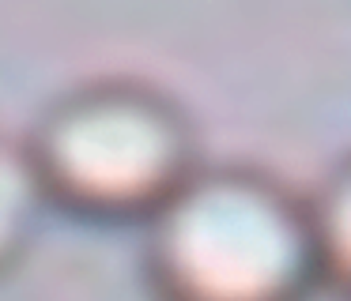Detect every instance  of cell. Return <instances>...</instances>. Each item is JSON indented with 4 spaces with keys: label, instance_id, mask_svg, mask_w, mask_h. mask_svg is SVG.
Segmentation results:
<instances>
[{
    "label": "cell",
    "instance_id": "obj_1",
    "mask_svg": "<svg viewBox=\"0 0 351 301\" xmlns=\"http://www.w3.org/2000/svg\"><path fill=\"white\" fill-rule=\"evenodd\" d=\"M144 275L155 301H310V196L261 166L200 162L144 222Z\"/></svg>",
    "mask_w": 351,
    "mask_h": 301
},
{
    "label": "cell",
    "instance_id": "obj_2",
    "mask_svg": "<svg viewBox=\"0 0 351 301\" xmlns=\"http://www.w3.org/2000/svg\"><path fill=\"white\" fill-rule=\"evenodd\" d=\"M23 147L46 207L110 226H144L200 166L189 109L140 75H95L61 90Z\"/></svg>",
    "mask_w": 351,
    "mask_h": 301
},
{
    "label": "cell",
    "instance_id": "obj_3",
    "mask_svg": "<svg viewBox=\"0 0 351 301\" xmlns=\"http://www.w3.org/2000/svg\"><path fill=\"white\" fill-rule=\"evenodd\" d=\"M46 211L27 147L0 135V278L19 267Z\"/></svg>",
    "mask_w": 351,
    "mask_h": 301
},
{
    "label": "cell",
    "instance_id": "obj_4",
    "mask_svg": "<svg viewBox=\"0 0 351 301\" xmlns=\"http://www.w3.org/2000/svg\"><path fill=\"white\" fill-rule=\"evenodd\" d=\"M313 237H317L321 286L351 301V155L310 196Z\"/></svg>",
    "mask_w": 351,
    "mask_h": 301
}]
</instances>
